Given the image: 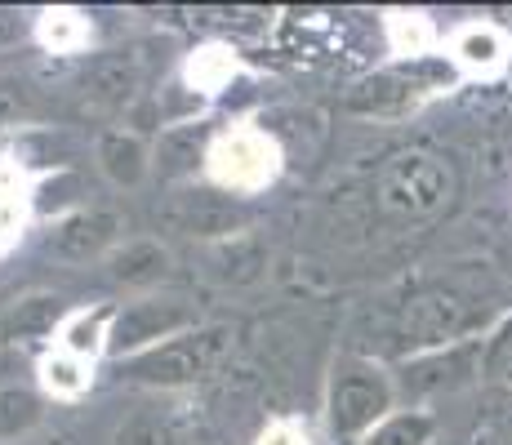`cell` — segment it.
<instances>
[{"label": "cell", "mask_w": 512, "mask_h": 445, "mask_svg": "<svg viewBox=\"0 0 512 445\" xmlns=\"http://www.w3.org/2000/svg\"><path fill=\"white\" fill-rule=\"evenodd\" d=\"M455 170H450L446 156L428 152V147H401L388 161L374 170V210L388 223L415 227V223H432L455 205Z\"/></svg>", "instance_id": "1"}, {"label": "cell", "mask_w": 512, "mask_h": 445, "mask_svg": "<svg viewBox=\"0 0 512 445\" xmlns=\"http://www.w3.org/2000/svg\"><path fill=\"white\" fill-rule=\"evenodd\" d=\"M397 410V379L379 361L343 356L326 383V428L334 441H361Z\"/></svg>", "instance_id": "2"}, {"label": "cell", "mask_w": 512, "mask_h": 445, "mask_svg": "<svg viewBox=\"0 0 512 445\" xmlns=\"http://www.w3.org/2000/svg\"><path fill=\"white\" fill-rule=\"evenodd\" d=\"M232 325H196V330L165 339L130 361H121V379L143 388H192V383L219 374V365L232 352Z\"/></svg>", "instance_id": "3"}, {"label": "cell", "mask_w": 512, "mask_h": 445, "mask_svg": "<svg viewBox=\"0 0 512 445\" xmlns=\"http://www.w3.org/2000/svg\"><path fill=\"white\" fill-rule=\"evenodd\" d=\"M281 165V143L259 125H228L210 138V152H205V178L228 196H254L272 187Z\"/></svg>", "instance_id": "4"}, {"label": "cell", "mask_w": 512, "mask_h": 445, "mask_svg": "<svg viewBox=\"0 0 512 445\" xmlns=\"http://www.w3.org/2000/svg\"><path fill=\"white\" fill-rule=\"evenodd\" d=\"M196 312L187 308L183 299H134L125 303V308H116V321H112V339H107V352L116 356V361H130V356H139L147 348H156V343L165 339H179V334L196 330Z\"/></svg>", "instance_id": "5"}, {"label": "cell", "mask_w": 512, "mask_h": 445, "mask_svg": "<svg viewBox=\"0 0 512 445\" xmlns=\"http://www.w3.org/2000/svg\"><path fill=\"white\" fill-rule=\"evenodd\" d=\"M121 241H125V214L112 210V205H76V210H67L49 227V254L72 267L107 263Z\"/></svg>", "instance_id": "6"}, {"label": "cell", "mask_w": 512, "mask_h": 445, "mask_svg": "<svg viewBox=\"0 0 512 445\" xmlns=\"http://www.w3.org/2000/svg\"><path fill=\"white\" fill-rule=\"evenodd\" d=\"M468 330H472V308L459 294H446V290L419 294L401 312V339H406V348L415 356L455 348V343H464Z\"/></svg>", "instance_id": "7"}, {"label": "cell", "mask_w": 512, "mask_h": 445, "mask_svg": "<svg viewBox=\"0 0 512 445\" xmlns=\"http://www.w3.org/2000/svg\"><path fill=\"white\" fill-rule=\"evenodd\" d=\"M170 267H174V254L165 241H156V236H125L112 250V259L103 263V272L112 285H125L134 294H152L170 276Z\"/></svg>", "instance_id": "8"}, {"label": "cell", "mask_w": 512, "mask_h": 445, "mask_svg": "<svg viewBox=\"0 0 512 445\" xmlns=\"http://www.w3.org/2000/svg\"><path fill=\"white\" fill-rule=\"evenodd\" d=\"M446 54L464 76H499L512 58V36L499 23L477 18V23H459L450 32Z\"/></svg>", "instance_id": "9"}, {"label": "cell", "mask_w": 512, "mask_h": 445, "mask_svg": "<svg viewBox=\"0 0 512 445\" xmlns=\"http://www.w3.org/2000/svg\"><path fill=\"white\" fill-rule=\"evenodd\" d=\"M98 174L116 187V192H139L152 178V147L134 130H103L94 143Z\"/></svg>", "instance_id": "10"}, {"label": "cell", "mask_w": 512, "mask_h": 445, "mask_svg": "<svg viewBox=\"0 0 512 445\" xmlns=\"http://www.w3.org/2000/svg\"><path fill=\"white\" fill-rule=\"evenodd\" d=\"M423 85L406 72H374L348 89V112L370 116V121H392V116L415 112Z\"/></svg>", "instance_id": "11"}, {"label": "cell", "mask_w": 512, "mask_h": 445, "mask_svg": "<svg viewBox=\"0 0 512 445\" xmlns=\"http://www.w3.org/2000/svg\"><path fill=\"white\" fill-rule=\"evenodd\" d=\"M32 178H27L23 161L14 152H0V259L23 241L27 223H32L36 205H32Z\"/></svg>", "instance_id": "12"}, {"label": "cell", "mask_w": 512, "mask_h": 445, "mask_svg": "<svg viewBox=\"0 0 512 445\" xmlns=\"http://www.w3.org/2000/svg\"><path fill=\"white\" fill-rule=\"evenodd\" d=\"M112 321H116V308L112 303H94V308H76L63 316L54 334V348L81 356V361L94 365V356L107 352V339H112Z\"/></svg>", "instance_id": "13"}, {"label": "cell", "mask_w": 512, "mask_h": 445, "mask_svg": "<svg viewBox=\"0 0 512 445\" xmlns=\"http://www.w3.org/2000/svg\"><path fill=\"white\" fill-rule=\"evenodd\" d=\"M139 63L134 58H107V63H98L90 72V81H85V107H94V112L103 116H116L125 112V107L134 103V94H139Z\"/></svg>", "instance_id": "14"}, {"label": "cell", "mask_w": 512, "mask_h": 445, "mask_svg": "<svg viewBox=\"0 0 512 445\" xmlns=\"http://www.w3.org/2000/svg\"><path fill=\"white\" fill-rule=\"evenodd\" d=\"M210 138L196 130V125H170V130L156 138V147H152V170L161 178H187V174L205 170Z\"/></svg>", "instance_id": "15"}, {"label": "cell", "mask_w": 512, "mask_h": 445, "mask_svg": "<svg viewBox=\"0 0 512 445\" xmlns=\"http://www.w3.org/2000/svg\"><path fill=\"white\" fill-rule=\"evenodd\" d=\"M49 414V397L32 383H0V445L27 441Z\"/></svg>", "instance_id": "16"}, {"label": "cell", "mask_w": 512, "mask_h": 445, "mask_svg": "<svg viewBox=\"0 0 512 445\" xmlns=\"http://www.w3.org/2000/svg\"><path fill=\"white\" fill-rule=\"evenodd\" d=\"M63 316H67L63 299H54V294H27V299H18L5 321H0V339H9V343L54 339Z\"/></svg>", "instance_id": "17"}, {"label": "cell", "mask_w": 512, "mask_h": 445, "mask_svg": "<svg viewBox=\"0 0 512 445\" xmlns=\"http://www.w3.org/2000/svg\"><path fill=\"white\" fill-rule=\"evenodd\" d=\"M36 41H41L49 54H63V58H72V54H85L94 41V27H90V18L81 14V9H72V5H49L36 14Z\"/></svg>", "instance_id": "18"}, {"label": "cell", "mask_w": 512, "mask_h": 445, "mask_svg": "<svg viewBox=\"0 0 512 445\" xmlns=\"http://www.w3.org/2000/svg\"><path fill=\"white\" fill-rule=\"evenodd\" d=\"M36 370H41V392L49 401H81L94 383V365L63 348H49Z\"/></svg>", "instance_id": "19"}, {"label": "cell", "mask_w": 512, "mask_h": 445, "mask_svg": "<svg viewBox=\"0 0 512 445\" xmlns=\"http://www.w3.org/2000/svg\"><path fill=\"white\" fill-rule=\"evenodd\" d=\"M383 32H388V49L397 58H423L437 49V27L419 9H388L383 14Z\"/></svg>", "instance_id": "20"}, {"label": "cell", "mask_w": 512, "mask_h": 445, "mask_svg": "<svg viewBox=\"0 0 512 445\" xmlns=\"http://www.w3.org/2000/svg\"><path fill=\"white\" fill-rule=\"evenodd\" d=\"M437 414L432 410H392L379 428H370L357 445H432L437 441Z\"/></svg>", "instance_id": "21"}, {"label": "cell", "mask_w": 512, "mask_h": 445, "mask_svg": "<svg viewBox=\"0 0 512 445\" xmlns=\"http://www.w3.org/2000/svg\"><path fill=\"white\" fill-rule=\"evenodd\" d=\"M236 72H241V63L228 45H201L187 58V85L196 94H223L236 81Z\"/></svg>", "instance_id": "22"}, {"label": "cell", "mask_w": 512, "mask_h": 445, "mask_svg": "<svg viewBox=\"0 0 512 445\" xmlns=\"http://www.w3.org/2000/svg\"><path fill=\"white\" fill-rule=\"evenodd\" d=\"M112 445H187V441L174 419H165V414H156V410H139L116 428Z\"/></svg>", "instance_id": "23"}, {"label": "cell", "mask_w": 512, "mask_h": 445, "mask_svg": "<svg viewBox=\"0 0 512 445\" xmlns=\"http://www.w3.org/2000/svg\"><path fill=\"white\" fill-rule=\"evenodd\" d=\"M36 112V89L27 85V76L0 72V130H18Z\"/></svg>", "instance_id": "24"}, {"label": "cell", "mask_w": 512, "mask_h": 445, "mask_svg": "<svg viewBox=\"0 0 512 445\" xmlns=\"http://www.w3.org/2000/svg\"><path fill=\"white\" fill-rule=\"evenodd\" d=\"M254 445H317V441H312V432L303 428L299 419H272L268 428L254 437Z\"/></svg>", "instance_id": "25"}, {"label": "cell", "mask_w": 512, "mask_h": 445, "mask_svg": "<svg viewBox=\"0 0 512 445\" xmlns=\"http://www.w3.org/2000/svg\"><path fill=\"white\" fill-rule=\"evenodd\" d=\"M18 41V14H9V9H0V49Z\"/></svg>", "instance_id": "26"}, {"label": "cell", "mask_w": 512, "mask_h": 445, "mask_svg": "<svg viewBox=\"0 0 512 445\" xmlns=\"http://www.w3.org/2000/svg\"><path fill=\"white\" fill-rule=\"evenodd\" d=\"M508 379H512V374H508Z\"/></svg>", "instance_id": "27"}]
</instances>
